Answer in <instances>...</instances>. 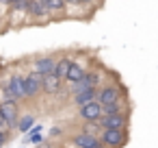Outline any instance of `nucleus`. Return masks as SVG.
<instances>
[{
  "mask_svg": "<svg viewBox=\"0 0 158 148\" xmlns=\"http://www.w3.org/2000/svg\"><path fill=\"white\" fill-rule=\"evenodd\" d=\"M87 72H89V65H85L80 59H74V61H72V68H69V72H67V76H65V85H74V83L82 81Z\"/></svg>",
  "mask_w": 158,
  "mask_h": 148,
  "instance_id": "12",
  "label": "nucleus"
},
{
  "mask_svg": "<svg viewBox=\"0 0 158 148\" xmlns=\"http://www.w3.org/2000/svg\"><path fill=\"white\" fill-rule=\"evenodd\" d=\"M35 122H37V118L33 115V113H22L20 115V122H18V133H22V135H26L33 126H35Z\"/></svg>",
  "mask_w": 158,
  "mask_h": 148,
  "instance_id": "16",
  "label": "nucleus"
},
{
  "mask_svg": "<svg viewBox=\"0 0 158 148\" xmlns=\"http://www.w3.org/2000/svg\"><path fill=\"white\" fill-rule=\"evenodd\" d=\"M123 98H126V89H123V85H119L115 81H108V83L98 87V100L102 105L117 102V100H123Z\"/></svg>",
  "mask_w": 158,
  "mask_h": 148,
  "instance_id": "2",
  "label": "nucleus"
},
{
  "mask_svg": "<svg viewBox=\"0 0 158 148\" xmlns=\"http://www.w3.org/2000/svg\"><path fill=\"white\" fill-rule=\"evenodd\" d=\"M7 2H9V5H13V2H15V0H7Z\"/></svg>",
  "mask_w": 158,
  "mask_h": 148,
  "instance_id": "23",
  "label": "nucleus"
},
{
  "mask_svg": "<svg viewBox=\"0 0 158 148\" xmlns=\"http://www.w3.org/2000/svg\"><path fill=\"white\" fill-rule=\"evenodd\" d=\"M100 139L106 148H123L130 139V133L126 128H102Z\"/></svg>",
  "mask_w": 158,
  "mask_h": 148,
  "instance_id": "3",
  "label": "nucleus"
},
{
  "mask_svg": "<svg viewBox=\"0 0 158 148\" xmlns=\"http://www.w3.org/2000/svg\"><path fill=\"white\" fill-rule=\"evenodd\" d=\"M11 128H0V148H5L7 146V141H9V137H11Z\"/></svg>",
  "mask_w": 158,
  "mask_h": 148,
  "instance_id": "18",
  "label": "nucleus"
},
{
  "mask_svg": "<svg viewBox=\"0 0 158 148\" xmlns=\"http://www.w3.org/2000/svg\"><path fill=\"white\" fill-rule=\"evenodd\" d=\"M2 94H5V98H15L20 102L26 100V96H24V74H20L18 70L11 72L7 83L2 85Z\"/></svg>",
  "mask_w": 158,
  "mask_h": 148,
  "instance_id": "1",
  "label": "nucleus"
},
{
  "mask_svg": "<svg viewBox=\"0 0 158 148\" xmlns=\"http://www.w3.org/2000/svg\"><path fill=\"white\" fill-rule=\"evenodd\" d=\"M61 133H63V128H59V126H54V128H52V133H50V135H54V137H56V135H61Z\"/></svg>",
  "mask_w": 158,
  "mask_h": 148,
  "instance_id": "21",
  "label": "nucleus"
},
{
  "mask_svg": "<svg viewBox=\"0 0 158 148\" xmlns=\"http://www.w3.org/2000/svg\"><path fill=\"white\" fill-rule=\"evenodd\" d=\"M95 98H98V89H95V87L80 89V92H74V94H72V105L78 109V107H82V105H87V102H91V100H95Z\"/></svg>",
  "mask_w": 158,
  "mask_h": 148,
  "instance_id": "13",
  "label": "nucleus"
},
{
  "mask_svg": "<svg viewBox=\"0 0 158 148\" xmlns=\"http://www.w3.org/2000/svg\"><path fill=\"white\" fill-rule=\"evenodd\" d=\"M0 113L5 115V120H7V128H11V131H15L18 128V122H20V100H15V98H2L0 100Z\"/></svg>",
  "mask_w": 158,
  "mask_h": 148,
  "instance_id": "4",
  "label": "nucleus"
},
{
  "mask_svg": "<svg viewBox=\"0 0 158 148\" xmlns=\"http://www.w3.org/2000/svg\"><path fill=\"white\" fill-rule=\"evenodd\" d=\"M72 61H74V55H69V52H65V55H59V59H56V68H54V72L65 81V76H67V72H69V68H72Z\"/></svg>",
  "mask_w": 158,
  "mask_h": 148,
  "instance_id": "14",
  "label": "nucleus"
},
{
  "mask_svg": "<svg viewBox=\"0 0 158 148\" xmlns=\"http://www.w3.org/2000/svg\"><path fill=\"white\" fill-rule=\"evenodd\" d=\"M24 141H26V144H31V146L35 148L37 144H41V141H44V131H41V133H33V131H28V133H26V137H24Z\"/></svg>",
  "mask_w": 158,
  "mask_h": 148,
  "instance_id": "17",
  "label": "nucleus"
},
{
  "mask_svg": "<svg viewBox=\"0 0 158 148\" xmlns=\"http://www.w3.org/2000/svg\"><path fill=\"white\" fill-rule=\"evenodd\" d=\"M130 115L132 113H110V115H102L100 118V131L102 128H130Z\"/></svg>",
  "mask_w": 158,
  "mask_h": 148,
  "instance_id": "7",
  "label": "nucleus"
},
{
  "mask_svg": "<svg viewBox=\"0 0 158 148\" xmlns=\"http://www.w3.org/2000/svg\"><path fill=\"white\" fill-rule=\"evenodd\" d=\"M76 113H78V120H80V122H87V124H89V122H100V118H102V102L95 98V100H91V102L78 107Z\"/></svg>",
  "mask_w": 158,
  "mask_h": 148,
  "instance_id": "6",
  "label": "nucleus"
},
{
  "mask_svg": "<svg viewBox=\"0 0 158 148\" xmlns=\"http://www.w3.org/2000/svg\"><path fill=\"white\" fill-rule=\"evenodd\" d=\"M63 78L56 74V72H50V74H44L41 78V87H44V94L46 96H59L63 92Z\"/></svg>",
  "mask_w": 158,
  "mask_h": 148,
  "instance_id": "11",
  "label": "nucleus"
},
{
  "mask_svg": "<svg viewBox=\"0 0 158 148\" xmlns=\"http://www.w3.org/2000/svg\"><path fill=\"white\" fill-rule=\"evenodd\" d=\"M98 141H100V135H98V133H91V131H87V128H80L78 133H74V135L69 137V144H72L74 148H93Z\"/></svg>",
  "mask_w": 158,
  "mask_h": 148,
  "instance_id": "9",
  "label": "nucleus"
},
{
  "mask_svg": "<svg viewBox=\"0 0 158 148\" xmlns=\"http://www.w3.org/2000/svg\"><path fill=\"white\" fill-rule=\"evenodd\" d=\"M54 18L44 0H31V24H48Z\"/></svg>",
  "mask_w": 158,
  "mask_h": 148,
  "instance_id": "8",
  "label": "nucleus"
},
{
  "mask_svg": "<svg viewBox=\"0 0 158 148\" xmlns=\"http://www.w3.org/2000/svg\"><path fill=\"white\" fill-rule=\"evenodd\" d=\"M20 148H24V146H20Z\"/></svg>",
  "mask_w": 158,
  "mask_h": 148,
  "instance_id": "24",
  "label": "nucleus"
},
{
  "mask_svg": "<svg viewBox=\"0 0 158 148\" xmlns=\"http://www.w3.org/2000/svg\"><path fill=\"white\" fill-rule=\"evenodd\" d=\"M0 128H7V120H5L2 113H0Z\"/></svg>",
  "mask_w": 158,
  "mask_h": 148,
  "instance_id": "22",
  "label": "nucleus"
},
{
  "mask_svg": "<svg viewBox=\"0 0 158 148\" xmlns=\"http://www.w3.org/2000/svg\"><path fill=\"white\" fill-rule=\"evenodd\" d=\"M41 74L35 72V70H28L24 74V96L26 100H37L41 94H44V87H41Z\"/></svg>",
  "mask_w": 158,
  "mask_h": 148,
  "instance_id": "5",
  "label": "nucleus"
},
{
  "mask_svg": "<svg viewBox=\"0 0 158 148\" xmlns=\"http://www.w3.org/2000/svg\"><path fill=\"white\" fill-rule=\"evenodd\" d=\"M56 59H59V55H39V57L33 59L31 70L39 72L41 76H44V74H50V72H54V68H56Z\"/></svg>",
  "mask_w": 158,
  "mask_h": 148,
  "instance_id": "10",
  "label": "nucleus"
},
{
  "mask_svg": "<svg viewBox=\"0 0 158 148\" xmlns=\"http://www.w3.org/2000/svg\"><path fill=\"white\" fill-rule=\"evenodd\" d=\"M35 148H56V146H54L52 141H41V144H37Z\"/></svg>",
  "mask_w": 158,
  "mask_h": 148,
  "instance_id": "20",
  "label": "nucleus"
},
{
  "mask_svg": "<svg viewBox=\"0 0 158 148\" xmlns=\"http://www.w3.org/2000/svg\"><path fill=\"white\" fill-rule=\"evenodd\" d=\"M44 2L50 9V13H52L54 20H59V18H63L67 13V0H44Z\"/></svg>",
  "mask_w": 158,
  "mask_h": 148,
  "instance_id": "15",
  "label": "nucleus"
},
{
  "mask_svg": "<svg viewBox=\"0 0 158 148\" xmlns=\"http://www.w3.org/2000/svg\"><path fill=\"white\" fill-rule=\"evenodd\" d=\"M78 2H80V5H85V7H89L91 11H95V9H98V5H100L98 0H78Z\"/></svg>",
  "mask_w": 158,
  "mask_h": 148,
  "instance_id": "19",
  "label": "nucleus"
}]
</instances>
